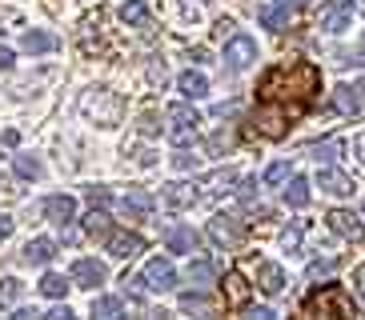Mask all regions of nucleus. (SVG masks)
Segmentation results:
<instances>
[{"label": "nucleus", "instance_id": "4be33fe9", "mask_svg": "<svg viewBox=\"0 0 365 320\" xmlns=\"http://www.w3.org/2000/svg\"><path fill=\"white\" fill-rule=\"evenodd\" d=\"M120 21L133 24V28H149V9H145V0H125V4H120Z\"/></svg>", "mask_w": 365, "mask_h": 320}, {"label": "nucleus", "instance_id": "4c0bfd02", "mask_svg": "<svg viewBox=\"0 0 365 320\" xmlns=\"http://www.w3.org/2000/svg\"><path fill=\"white\" fill-rule=\"evenodd\" d=\"M16 144H21V132H16V128H9V132H0V152H12Z\"/></svg>", "mask_w": 365, "mask_h": 320}, {"label": "nucleus", "instance_id": "de8ad7c7", "mask_svg": "<svg viewBox=\"0 0 365 320\" xmlns=\"http://www.w3.org/2000/svg\"><path fill=\"white\" fill-rule=\"evenodd\" d=\"M68 316H73V309H68V304H61V309L48 312V320H68Z\"/></svg>", "mask_w": 365, "mask_h": 320}, {"label": "nucleus", "instance_id": "a211bd4d", "mask_svg": "<svg viewBox=\"0 0 365 320\" xmlns=\"http://www.w3.org/2000/svg\"><path fill=\"white\" fill-rule=\"evenodd\" d=\"M257 284H261V292H281L285 288V268L281 265H273V260H265V265H257Z\"/></svg>", "mask_w": 365, "mask_h": 320}, {"label": "nucleus", "instance_id": "f8f14e48", "mask_svg": "<svg viewBox=\"0 0 365 320\" xmlns=\"http://www.w3.org/2000/svg\"><path fill=\"white\" fill-rule=\"evenodd\" d=\"M44 216L56 224V228H68L76 220V201L73 196H48L44 201Z\"/></svg>", "mask_w": 365, "mask_h": 320}, {"label": "nucleus", "instance_id": "4468645a", "mask_svg": "<svg viewBox=\"0 0 365 320\" xmlns=\"http://www.w3.org/2000/svg\"><path fill=\"white\" fill-rule=\"evenodd\" d=\"M120 213L129 216V220H140V216L153 213V196L145 188H129L125 196H120Z\"/></svg>", "mask_w": 365, "mask_h": 320}, {"label": "nucleus", "instance_id": "f3484780", "mask_svg": "<svg viewBox=\"0 0 365 320\" xmlns=\"http://www.w3.org/2000/svg\"><path fill=\"white\" fill-rule=\"evenodd\" d=\"M56 44H61V36H56V32H44V28H29V32H24V53H33V56L53 53Z\"/></svg>", "mask_w": 365, "mask_h": 320}, {"label": "nucleus", "instance_id": "393cba45", "mask_svg": "<svg viewBox=\"0 0 365 320\" xmlns=\"http://www.w3.org/2000/svg\"><path fill=\"white\" fill-rule=\"evenodd\" d=\"M257 21L265 24V28L281 32L285 24H289V12H285V9H277V4H265V9H257Z\"/></svg>", "mask_w": 365, "mask_h": 320}, {"label": "nucleus", "instance_id": "37998d69", "mask_svg": "<svg viewBox=\"0 0 365 320\" xmlns=\"http://www.w3.org/2000/svg\"><path fill=\"white\" fill-rule=\"evenodd\" d=\"M221 149H229V137H225V132H217V137L209 140V152H221Z\"/></svg>", "mask_w": 365, "mask_h": 320}, {"label": "nucleus", "instance_id": "412c9836", "mask_svg": "<svg viewBox=\"0 0 365 320\" xmlns=\"http://www.w3.org/2000/svg\"><path fill=\"white\" fill-rule=\"evenodd\" d=\"M333 105H337V112H341V117H357V112H361V100H357V88H349V85L333 88Z\"/></svg>", "mask_w": 365, "mask_h": 320}, {"label": "nucleus", "instance_id": "c9c22d12", "mask_svg": "<svg viewBox=\"0 0 365 320\" xmlns=\"http://www.w3.org/2000/svg\"><path fill=\"white\" fill-rule=\"evenodd\" d=\"M137 128H140V137H157V132H161V117H157V112H140V120H137Z\"/></svg>", "mask_w": 365, "mask_h": 320}, {"label": "nucleus", "instance_id": "2f4dec72", "mask_svg": "<svg viewBox=\"0 0 365 320\" xmlns=\"http://www.w3.org/2000/svg\"><path fill=\"white\" fill-rule=\"evenodd\" d=\"M289 176H293L289 160H277V164H269V169H265V184H285Z\"/></svg>", "mask_w": 365, "mask_h": 320}, {"label": "nucleus", "instance_id": "aec40b11", "mask_svg": "<svg viewBox=\"0 0 365 320\" xmlns=\"http://www.w3.org/2000/svg\"><path fill=\"white\" fill-rule=\"evenodd\" d=\"M165 245H169V252H197L201 236H197L193 228H169V233H165Z\"/></svg>", "mask_w": 365, "mask_h": 320}, {"label": "nucleus", "instance_id": "39448f33", "mask_svg": "<svg viewBox=\"0 0 365 320\" xmlns=\"http://www.w3.org/2000/svg\"><path fill=\"white\" fill-rule=\"evenodd\" d=\"M209 240L217 248H237L245 240V220H237V216H213L209 220Z\"/></svg>", "mask_w": 365, "mask_h": 320}, {"label": "nucleus", "instance_id": "a19ab883", "mask_svg": "<svg viewBox=\"0 0 365 320\" xmlns=\"http://www.w3.org/2000/svg\"><path fill=\"white\" fill-rule=\"evenodd\" d=\"M173 164H177L181 172H189V169H197V156H189V152H177V156H173Z\"/></svg>", "mask_w": 365, "mask_h": 320}, {"label": "nucleus", "instance_id": "c03bdc74", "mask_svg": "<svg viewBox=\"0 0 365 320\" xmlns=\"http://www.w3.org/2000/svg\"><path fill=\"white\" fill-rule=\"evenodd\" d=\"M12 60H16V56H12V48H4V44H0V73H4V68H12Z\"/></svg>", "mask_w": 365, "mask_h": 320}, {"label": "nucleus", "instance_id": "603ef678", "mask_svg": "<svg viewBox=\"0 0 365 320\" xmlns=\"http://www.w3.org/2000/svg\"><path fill=\"white\" fill-rule=\"evenodd\" d=\"M357 92H365V76H361V85H357Z\"/></svg>", "mask_w": 365, "mask_h": 320}, {"label": "nucleus", "instance_id": "ea45409f", "mask_svg": "<svg viewBox=\"0 0 365 320\" xmlns=\"http://www.w3.org/2000/svg\"><path fill=\"white\" fill-rule=\"evenodd\" d=\"M213 184H217V188H221V192H229V184H237V172H233V169L217 172V176H213Z\"/></svg>", "mask_w": 365, "mask_h": 320}, {"label": "nucleus", "instance_id": "9b49d317", "mask_svg": "<svg viewBox=\"0 0 365 320\" xmlns=\"http://www.w3.org/2000/svg\"><path fill=\"white\" fill-rule=\"evenodd\" d=\"M105 248L117 256V260H133L137 252H145V240H140L137 233H108L105 236Z\"/></svg>", "mask_w": 365, "mask_h": 320}, {"label": "nucleus", "instance_id": "1a4fd4ad", "mask_svg": "<svg viewBox=\"0 0 365 320\" xmlns=\"http://www.w3.org/2000/svg\"><path fill=\"white\" fill-rule=\"evenodd\" d=\"M173 284H177V268H173V260L157 256V260L145 265V288H153V292H169Z\"/></svg>", "mask_w": 365, "mask_h": 320}, {"label": "nucleus", "instance_id": "e433bc0d", "mask_svg": "<svg viewBox=\"0 0 365 320\" xmlns=\"http://www.w3.org/2000/svg\"><path fill=\"white\" fill-rule=\"evenodd\" d=\"M281 245L289 248V252H297V248H301V224H293V228L281 233Z\"/></svg>", "mask_w": 365, "mask_h": 320}, {"label": "nucleus", "instance_id": "09e8293b", "mask_svg": "<svg viewBox=\"0 0 365 320\" xmlns=\"http://www.w3.org/2000/svg\"><path fill=\"white\" fill-rule=\"evenodd\" d=\"M277 9H285V12H289V16H293V12L301 9V0H277Z\"/></svg>", "mask_w": 365, "mask_h": 320}, {"label": "nucleus", "instance_id": "c85d7f7f", "mask_svg": "<svg viewBox=\"0 0 365 320\" xmlns=\"http://www.w3.org/2000/svg\"><path fill=\"white\" fill-rule=\"evenodd\" d=\"M16 176H21V181H41L44 176V169H41V160L36 156H16Z\"/></svg>", "mask_w": 365, "mask_h": 320}, {"label": "nucleus", "instance_id": "6ab92c4d", "mask_svg": "<svg viewBox=\"0 0 365 320\" xmlns=\"http://www.w3.org/2000/svg\"><path fill=\"white\" fill-rule=\"evenodd\" d=\"M245 300H249L245 277H241V272H229V277H225V304L233 312H241V309H245Z\"/></svg>", "mask_w": 365, "mask_h": 320}, {"label": "nucleus", "instance_id": "0eeeda50", "mask_svg": "<svg viewBox=\"0 0 365 320\" xmlns=\"http://www.w3.org/2000/svg\"><path fill=\"white\" fill-rule=\"evenodd\" d=\"M325 220H329V228L337 236H345V240H354V245H361V240H365V220L357 213H349V208H333Z\"/></svg>", "mask_w": 365, "mask_h": 320}, {"label": "nucleus", "instance_id": "58836bf2", "mask_svg": "<svg viewBox=\"0 0 365 320\" xmlns=\"http://www.w3.org/2000/svg\"><path fill=\"white\" fill-rule=\"evenodd\" d=\"M85 196H88V204H97V208H105V204L113 201V196H108V188H88Z\"/></svg>", "mask_w": 365, "mask_h": 320}, {"label": "nucleus", "instance_id": "cd10ccee", "mask_svg": "<svg viewBox=\"0 0 365 320\" xmlns=\"http://www.w3.org/2000/svg\"><path fill=\"white\" fill-rule=\"evenodd\" d=\"M85 233H88V236H108V233H113V224H108V216L101 213L97 204H93V213L85 216Z\"/></svg>", "mask_w": 365, "mask_h": 320}, {"label": "nucleus", "instance_id": "72a5a7b5", "mask_svg": "<svg viewBox=\"0 0 365 320\" xmlns=\"http://www.w3.org/2000/svg\"><path fill=\"white\" fill-rule=\"evenodd\" d=\"M181 312H213V304H209L201 292H185V297H181Z\"/></svg>", "mask_w": 365, "mask_h": 320}, {"label": "nucleus", "instance_id": "49530a36", "mask_svg": "<svg viewBox=\"0 0 365 320\" xmlns=\"http://www.w3.org/2000/svg\"><path fill=\"white\" fill-rule=\"evenodd\" d=\"M354 284H357V297L365 300V265H361V268H357V272H354Z\"/></svg>", "mask_w": 365, "mask_h": 320}, {"label": "nucleus", "instance_id": "3c124183", "mask_svg": "<svg viewBox=\"0 0 365 320\" xmlns=\"http://www.w3.org/2000/svg\"><path fill=\"white\" fill-rule=\"evenodd\" d=\"M357 156L365 160V132H361V137H357Z\"/></svg>", "mask_w": 365, "mask_h": 320}, {"label": "nucleus", "instance_id": "f03ea898", "mask_svg": "<svg viewBox=\"0 0 365 320\" xmlns=\"http://www.w3.org/2000/svg\"><path fill=\"white\" fill-rule=\"evenodd\" d=\"M81 112H85L88 120H97L101 128H113L125 117V100H120L117 92H108V88H88V92L81 96Z\"/></svg>", "mask_w": 365, "mask_h": 320}, {"label": "nucleus", "instance_id": "79ce46f5", "mask_svg": "<svg viewBox=\"0 0 365 320\" xmlns=\"http://www.w3.org/2000/svg\"><path fill=\"white\" fill-rule=\"evenodd\" d=\"M12 228H16V220H12V216H0V245L12 236Z\"/></svg>", "mask_w": 365, "mask_h": 320}, {"label": "nucleus", "instance_id": "dca6fc26", "mask_svg": "<svg viewBox=\"0 0 365 320\" xmlns=\"http://www.w3.org/2000/svg\"><path fill=\"white\" fill-rule=\"evenodd\" d=\"M53 256H56V245L48 240V236H36V240H29V245H24L21 260H24V265H48Z\"/></svg>", "mask_w": 365, "mask_h": 320}, {"label": "nucleus", "instance_id": "473e14b6", "mask_svg": "<svg viewBox=\"0 0 365 320\" xmlns=\"http://www.w3.org/2000/svg\"><path fill=\"white\" fill-rule=\"evenodd\" d=\"M16 297H21V280L4 277V280H0V309H9V304H16Z\"/></svg>", "mask_w": 365, "mask_h": 320}, {"label": "nucleus", "instance_id": "6e6552de", "mask_svg": "<svg viewBox=\"0 0 365 320\" xmlns=\"http://www.w3.org/2000/svg\"><path fill=\"white\" fill-rule=\"evenodd\" d=\"M349 21H354V0H329L322 9V16H317V24L325 32H345Z\"/></svg>", "mask_w": 365, "mask_h": 320}, {"label": "nucleus", "instance_id": "b1692460", "mask_svg": "<svg viewBox=\"0 0 365 320\" xmlns=\"http://www.w3.org/2000/svg\"><path fill=\"white\" fill-rule=\"evenodd\" d=\"M285 204H289V208H305V204H309V181H305V176H289Z\"/></svg>", "mask_w": 365, "mask_h": 320}, {"label": "nucleus", "instance_id": "7ed1b4c3", "mask_svg": "<svg viewBox=\"0 0 365 320\" xmlns=\"http://www.w3.org/2000/svg\"><path fill=\"white\" fill-rule=\"evenodd\" d=\"M301 312L305 316H354V300L345 297V288L341 284H325V288H317L313 297H305L301 300Z\"/></svg>", "mask_w": 365, "mask_h": 320}, {"label": "nucleus", "instance_id": "c756f323", "mask_svg": "<svg viewBox=\"0 0 365 320\" xmlns=\"http://www.w3.org/2000/svg\"><path fill=\"white\" fill-rule=\"evenodd\" d=\"M309 152L317 156V164H322V160H337V156H341L345 144H341V140H317V144H313Z\"/></svg>", "mask_w": 365, "mask_h": 320}, {"label": "nucleus", "instance_id": "bb28decb", "mask_svg": "<svg viewBox=\"0 0 365 320\" xmlns=\"http://www.w3.org/2000/svg\"><path fill=\"white\" fill-rule=\"evenodd\" d=\"M68 284H73V280H68V277H61V272H44V280H41V292H44V297H65V292H68Z\"/></svg>", "mask_w": 365, "mask_h": 320}, {"label": "nucleus", "instance_id": "8fccbe9b", "mask_svg": "<svg viewBox=\"0 0 365 320\" xmlns=\"http://www.w3.org/2000/svg\"><path fill=\"white\" fill-rule=\"evenodd\" d=\"M253 188H257V181H241V188H237V196H253Z\"/></svg>", "mask_w": 365, "mask_h": 320}, {"label": "nucleus", "instance_id": "a878e982", "mask_svg": "<svg viewBox=\"0 0 365 320\" xmlns=\"http://www.w3.org/2000/svg\"><path fill=\"white\" fill-rule=\"evenodd\" d=\"M213 277H217L213 260H193V265H189V284L205 288V284H213Z\"/></svg>", "mask_w": 365, "mask_h": 320}, {"label": "nucleus", "instance_id": "a18cd8bd", "mask_svg": "<svg viewBox=\"0 0 365 320\" xmlns=\"http://www.w3.org/2000/svg\"><path fill=\"white\" fill-rule=\"evenodd\" d=\"M149 80H153V85H165V64H153V68H149Z\"/></svg>", "mask_w": 365, "mask_h": 320}, {"label": "nucleus", "instance_id": "ddd939ff", "mask_svg": "<svg viewBox=\"0 0 365 320\" xmlns=\"http://www.w3.org/2000/svg\"><path fill=\"white\" fill-rule=\"evenodd\" d=\"M317 188L329 192V196H354L357 184L349 181L345 172H337V169H322V172H317Z\"/></svg>", "mask_w": 365, "mask_h": 320}, {"label": "nucleus", "instance_id": "7c9ffc66", "mask_svg": "<svg viewBox=\"0 0 365 320\" xmlns=\"http://www.w3.org/2000/svg\"><path fill=\"white\" fill-rule=\"evenodd\" d=\"M125 312V300L117 297H97L93 300V316H120Z\"/></svg>", "mask_w": 365, "mask_h": 320}, {"label": "nucleus", "instance_id": "9d476101", "mask_svg": "<svg viewBox=\"0 0 365 320\" xmlns=\"http://www.w3.org/2000/svg\"><path fill=\"white\" fill-rule=\"evenodd\" d=\"M105 277H108V272H105V265H101V260L81 256V260L73 265V277H68V280H73L76 288H97V284H105Z\"/></svg>", "mask_w": 365, "mask_h": 320}, {"label": "nucleus", "instance_id": "5701e85b", "mask_svg": "<svg viewBox=\"0 0 365 320\" xmlns=\"http://www.w3.org/2000/svg\"><path fill=\"white\" fill-rule=\"evenodd\" d=\"M177 88H181V92L189 96V100H197V96H205V92H209V80H205L201 73H193V68H189V73H181V76H177Z\"/></svg>", "mask_w": 365, "mask_h": 320}, {"label": "nucleus", "instance_id": "2eb2a0df", "mask_svg": "<svg viewBox=\"0 0 365 320\" xmlns=\"http://www.w3.org/2000/svg\"><path fill=\"white\" fill-rule=\"evenodd\" d=\"M161 196H165V204H169L173 213H185V208H193V204H197V188H193V184H181V181L165 184Z\"/></svg>", "mask_w": 365, "mask_h": 320}, {"label": "nucleus", "instance_id": "f257e3e1", "mask_svg": "<svg viewBox=\"0 0 365 320\" xmlns=\"http://www.w3.org/2000/svg\"><path fill=\"white\" fill-rule=\"evenodd\" d=\"M322 92V68L313 60L273 64L257 85V108H253V132L265 140H281L313 108Z\"/></svg>", "mask_w": 365, "mask_h": 320}, {"label": "nucleus", "instance_id": "20e7f679", "mask_svg": "<svg viewBox=\"0 0 365 320\" xmlns=\"http://www.w3.org/2000/svg\"><path fill=\"white\" fill-rule=\"evenodd\" d=\"M169 140L177 144V149H185V144H193L197 140V124H201V117H197L189 105H173L169 112Z\"/></svg>", "mask_w": 365, "mask_h": 320}, {"label": "nucleus", "instance_id": "f704fd0d", "mask_svg": "<svg viewBox=\"0 0 365 320\" xmlns=\"http://www.w3.org/2000/svg\"><path fill=\"white\" fill-rule=\"evenodd\" d=\"M333 268H337V256H325V260H313V265L305 268V277H309V280H322V277H329Z\"/></svg>", "mask_w": 365, "mask_h": 320}, {"label": "nucleus", "instance_id": "423d86ee", "mask_svg": "<svg viewBox=\"0 0 365 320\" xmlns=\"http://www.w3.org/2000/svg\"><path fill=\"white\" fill-rule=\"evenodd\" d=\"M253 60H257V41H253V36H233V41L225 44L229 73H245Z\"/></svg>", "mask_w": 365, "mask_h": 320}]
</instances>
